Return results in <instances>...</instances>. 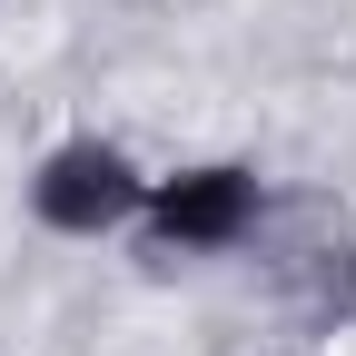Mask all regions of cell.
<instances>
[{"instance_id": "cell-1", "label": "cell", "mask_w": 356, "mask_h": 356, "mask_svg": "<svg viewBox=\"0 0 356 356\" xmlns=\"http://www.w3.org/2000/svg\"><path fill=\"white\" fill-rule=\"evenodd\" d=\"M139 198H149V178L129 168L109 139H70V149L40 159V178H30V208L50 218L60 238H99V228H119Z\"/></svg>"}, {"instance_id": "cell-2", "label": "cell", "mask_w": 356, "mask_h": 356, "mask_svg": "<svg viewBox=\"0 0 356 356\" xmlns=\"http://www.w3.org/2000/svg\"><path fill=\"white\" fill-rule=\"evenodd\" d=\"M149 228H159V248H238L257 228V178L248 168H178L149 188Z\"/></svg>"}]
</instances>
